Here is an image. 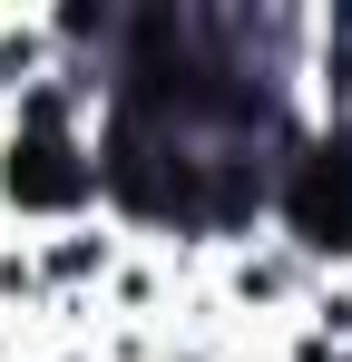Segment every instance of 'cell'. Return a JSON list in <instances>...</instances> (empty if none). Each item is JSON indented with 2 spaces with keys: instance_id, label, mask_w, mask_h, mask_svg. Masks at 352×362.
Instances as JSON below:
<instances>
[{
  "instance_id": "1",
  "label": "cell",
  "mask_w": 352,
  "mask_h": 362,
  "mask_svg": "<svg viewBox=\"0 0 352 362\" xmlns=\"http://www.w3.org/2000/svg\"><path fill=\"white\" fill-rule=\"evenodd\" d=\"M98 186V167L69 147V98L40 88L30 108H20V137H10V196L20 206H78Z\"/></svg>"
},
{
  "instance_id": "2",
  "label": "cell",
  "mask_w": 352,
  "mask_h": 362,
  "mask_svg": "<svg viewBox=\"0 0 352 362\" xmlns=\"http://www.w3.org/2000/svg\"><path fill=\"white\" fill-rule=\"evenodd\" d=\"M293 226L313 245H352V147H323L293 177Z\"/></svg>"
}]
</instances>
